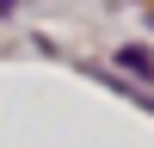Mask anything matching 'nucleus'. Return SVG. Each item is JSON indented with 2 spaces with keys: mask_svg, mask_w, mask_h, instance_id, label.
I'll return each mask as SVG.
<instances>
[{
  "mask_svg": "<svg viewBox=\"0 0 154 148\" xmlns=\"http://www.w3.org/2000/svg\"><path fill=\"white\" fill-rule=\"evenodd\" d=\"M0 6H6V0H0Z\"/></svg>",
  "mask_w": 154,
  "mask_h": 148,
  "instance_id": "obj_1",
  "label": "nucleus"
}]
</instances>
